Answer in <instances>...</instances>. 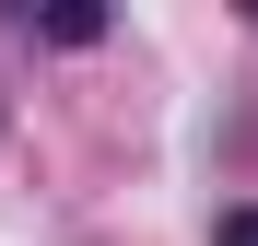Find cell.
I'll return each mask as SVG.
<instances>
[{"label":"cell","instance_id":"2","mask_svg":"<svg viewBox=\"0 0 258 246\" xmlns=\"http://www.w3.org/2000/svg\"><path fill=\"white\" fill-rule=\"evenodd\" d=\"M223 246H258V211H223Z\"/></svg>","mask_w":258,"mask_h":246},{"label":"cell","instance_id":"1","mask_svg":"<svg viewBox=\"0 0 258 246\" xmlns=\"http://www.w3.org/2000/svg\"><path fill=\"white\" fill-rule=\"evenodd\" d=\"M35 35H59V47H94V35H106V12H94V0H47V12H35Z\"/></svg>","mask_w":258,"mask_h":246}]
</instances>
